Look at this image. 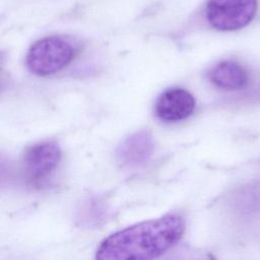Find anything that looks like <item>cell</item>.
Returning a JSON list of instances; mask_svg holds the SVG:
<instances>
[{
    "mask_svg": "<svg viewBox=\"0 0 260 260\" xmlns=\"http://www.w3.org/2000/svg\"><path fill=\"white\" fill-rule=\"evenodd\" d=\"M185 231L184 217L169 213L118 231L105 239L96 250L100 260L154 259L172 249Z\"/></svg>",
    "mask_w": 260,
    "mask_h": 260,
    "instance_id": "6da1fadb",
    "label": "cell"
},
{
    "mask_svg": "<svg viewBox=\"0 0 260 260\" xmlns=\"http://www.w3.org/2000/svg\"><path fill=\"white\" fill-rule=\"evenodd\" d=\"M76 54V48L68 39L50 36L35 42L27 51V69L38 76L57 73L68 66Z\"/></svg>",
    "mask_w": 260,
    "mask_h": 260,
    "instance_id": "7a4b0ae2",
    "label": "cell"
},
{
    "mask_svg": "<svg viewBox=\"0 0 260 260\" xmlns=\"http://www.w3.org/2000/svg\"><path fill=\"white\" fill-rule=\"evenodd\" d=\"M257 7V0H208L205 17L209 25L217 30H238L252 21Z\"/></svg>",
    "mask_w": 260,
    "mask_h": 260,
    "instance_id": "3957f363",
    "label": "cell"
},
{
    "mask_svg": "<svg viewBox=\"0 0 260 260\" xmlns=\"http://www.w3.org/2000/svg\"><path fill=\"white\" fill-rule=\"evenodd\" d=\"M61 149L56 142L45 141L28 147L22 158L25 175L34 182L50 176L61 160Z\"/></svg>",
    "mask_w": 260,
    "mask_h": 260,
    "instance_id": "277c9868",
    "label": "cell"
},
{
    "mask_svg": "<svg viewBox=\"0 0 260 260\" xmlns=\"http://www.w3.org/2000/svg\"><path fill=\"white\" fill-rule=\"evenodd\" d=\"M154 150V140L147 130H140L126 137L116 150V159L123 168H134L146 162Z\"/></svg>",
    "mask_w": 260,
    "mask_h": 260,
    "instance_id": "5b68a950",
    "label": "cell"
},
{
    "mask_svg": "<svg viewBox=\"0 0 260 260\" xmlns=\"http://www.w3.org/2000/svg\"><path fill=\"white\" fill-rule=\"evenodd\" d=\"M195 99L184 88H170L155 103V114L164 121L177 122L188 118L195 109Z\"/></svg>",
    "mask_w": 260,
    "mask_h": 260,
    "instance_id": "8992f818",
    "label": "cell"
},
{
    "mask_svg": "<svg viewBox=\"0 0 260 260\" xmlns=\"http://www.w3.org/2000/svg\"><path fill=\"white\" fill-rule=\"evenodd\" d=\"M210 81L216 86L238 90L244 88L248 84V73L246 69L238 62L226 60L217 63L209 72Z\"/></svg>",
    "mask_w": 260,
    "mask_h": 260,
    "instance_id": "52a82bcc",
    "label": "cell"
}]
</instances>
